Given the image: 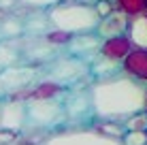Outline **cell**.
<instances>
[{"label":"cell","instance_id":"cell-16","mask_svg":"<svg viewBox=\"0 0 147 145\" xmlns=\"http://www.w3.org/2000/svg\"><path fill=\"white\" fill-rule=\"evenodd\" d=\"M115 7L121 9L124 13H128L130 17L141 13H147V0H113Z\"/></svg>","mask_w":147,"mask_h":145},{"label":"cell","instance_id":"cell-6","mask_svg":"<svg viewBox=\"0 0 147 145\" xmlns=\"http://www.w3.org/2000/svg\"><path fill=\"white\" fill-rule=\"evenodd\" d=\"M38 71H40L38 64H19V62L4 68L0 73V79L7 88V96H15V94L28 90L30 86H34L36 79L40 77Z\"/></svg>","mask_w":147,"mask_h":145},{"label":"cell","instance_id":"cell-19","mask_svg":"<svg viewBox=\"0 0 147 145\" xmlns=\"http://www.w3.org/2000/svg\"><path fill=\"white\" fill-rule=\"evenodd\" d=\"M13 141H15V132L0 128V145H9V143H13Z\"/></svg>","mask_w":147,"mask_h":145},{"label":"cell","instance_id":"cell-22","mask_svg":"<svg viewBox=\"0 0 147 145\" xmlns=\"http://www.w3.org/2000/svg\"><path fill=\"white\" fill-rule=\"evenodd\" d=\"M145 111H147V98H145Z\"/></svg>","mask_w":147,"mask_h":145},{"label":"cell","instance_id":"cell-13","mask_svg":"<svg viewBox=\"0 0 147 145\" xmlns=\"http://www.w3.org/2000/svg\"><path fill=\"white\" fill-rule=\"evenodd\" d=\"M126 34H128V38L132 41L134 47L147 49V13H141V15L130 17V24H128Z\"/></svg>","mask_w":147,"mask_h":145},{"label":"cell","instance_id":"cell-15","mask_svg":"<svg viewBox=\"0 0 147 145\" xmlns=\"http://www.w3.org/2000/svg\"><path fill=\"white\" fill-rule=\"evenodd\" d=\"M19 49L15 47V45H9V43H2V38H0V73L4 71V68L13 66V64L19 62Z\"/></svg>","mask_w":147,"mask_h":145},{"label":"cell","instance_id":"cell-18","mask_svg":"<svg viewBox=\"0 0 147 145\" xmlns=\"http://www.w3.org/2000/svg\"><path fill=\"white\" fill-rule=\"evenodd\" d=\"M19 2H22L24 7H28V9H43V11H49L51 7L60 4L62 0H19Z\"/></svg>","mask_w":147,"mask_h":145},{"label":"cell","instance_id":"cell-12","mask_svg":"<svg viewBox=\"0 0 147 145\" xmlns=\"http://www.w3.org/2000/svg\"><path fill=\"white\" fill-rule=\"evenodd\" d=\"M132 49H134V45H132V41L128 38V34H119V36L105 38L100 53H102V56H107V58H113V60L124 62L126 56H128Z\"/></svg>","mask_w":147,"mask_h":145},{"label":"cell","instance_id":"cell-21","mask_svg":"<svg viewBox=\"0 0 147 145\" xmlns=\"http://www.w3.org/2000/svg\"><path fill=\"white\" fill-rule=\"evenodd\" d=\"M22 145H34V143H22ZM38 145H40V143H38Z\"/></svg>","mask_w":147,"mask_h":145},{"label":"cell","instance_id":"cell-2","mask_svg":"<svg viewBox=\"0 0 147 145\" xmlns=\"http://www.w3.org/2000/svg\"><path fill=\"white\" fill-rule=\"evenodd\" d=\"M51 28L64 30L70 34H83V32H96L100 24V13L94 2L83 0H62L60 4L49 9Z\"/></svg>","mask_w":147,"mask_h":145},{"label":"cell","instance_id":"cell-3","mask_svg":"<svg viewBox=\"0 0 147 145\" xmlns=\"http://www.w3.org/2000/svg\"><path fill=\"white\" fill-rule=\"evenodd\" d=\"M40 145H124V139L107 134L92 124H64L51 132H45Z\"/></svg>","mask_w":147,"mask_h":145},{"label":"cell","instance_id":"cell-10","mask_svg":"<svg viewBox=\"0 0 147 145\" xmlns=\"http://www.w3.org/2000/svg\"><path fill=\"white\" fill-rule=\"evenodd\" d=\"M124 73L130 75L136 81L147 83V49L143 47H134L132 51L126 56L124 62Z\"/></svg>","mask_w":147,"mask_h":145},{"label":"cell","instance_id":"cell-17","mask_svg":"<svg viewBox=\"0 0 147 145\" xmlns=\"http://www.w3.org/2000/svg\"><path fill=\"white\" fill-rule=\"evenodd\" d=\"M124 145H147V130H128L124 134Z\"/></svg>","mask_w":147,"mask_h":145},{"label":"cell","instance_id":"cell-1","mask_svg":"<svg viewBox=\"0 0 147 145\" xmlns=\"http://www.w3.org/2000/svg\"><path fill=\"white\" fill-rule=\"evenodd\" d=\"M96 122H126L130 115L145 111L147 86L130 75L119 73L109 79H98L90 86Z\"/></svg>","mask_w":147,"mask_h":145},{"label":"cell","instance_id":"cell-8","mask_svg":"<svg viewBox=\"0 0 147 145\" xmlns=\"http://www.w3.org/2000/svg\"><path fill=\"white\" fill-rule=\"evenodd\" d=\"M102 43H105V38L98 32H83V34H75L64 49L68 53H73V56H77V58H83L88 62H92L100 53Z\"/></svg>","mask_w":147,"mask_h":145},{"label":"cell","instance_id":"cell-4","mask_svg":"<svg viewBox=\"0 0 147 145\" xmlns=\"http://www.w3.org/2000/svg\"><path fill=\"white\" fill-rule=\"evenodd\" d=\"M26 107H28V124H26V128H32V130L51 132V130L64 126V124L68 122L66 109H64V100L60 96H53V98H30V100H26ZM26 128H24V130H26Z\"/></svg>","mask_w":147,"mask_h":145},{"label":"cell","instance_id":"cell-5","mask_svg":"<svg viewBox=\"0 0 147 145\" xmlns=\"http://www.w3.org/2000/svg\"><path fill=\"white\" fill-rule=\"evenodd\" d=\"M43 79H51V81L60 83L64 88H73L77 83H83L88 79H92V75H90V62L66 51L64 56H55L51 62L45 64Z\"/></svg>","mask_w":147,"mask_h":145},{"label":"cell","instance_id":"cell-14","mask_svg":"<svg viewBox=\"0 0 147 145\" xmlns=\"http://www.w3.org/2000/svg\"><path fill=\"white\" fill-rule=\"evenodd\" d=\"M26 32V24H24L22 17H4L0 22V38H17Z\"/></svg>","mask_w":147,"mask_h":145},{"label":"cell","instance_id":"cell-20","mask_svg":"<svg viewBox=\"0 0 147 145\" xmlns=\"http://www.w3.org/2000/svg\"><path fill=\"white\" fill-rule=\"evenodd\" d=\"M4 98H7V88H4L2 79H0V100H4Z\"/></svg>","mask_w":147,"mask_h":145},{"label":"cell","instance_id":"cell-9","mask_svg":"<svg viewBox=\"0 0 147 145\" xmlns=\"http://www.w3.org/2000/svg\"><path fill=\"white\" fill-rule=\"evenodd\" d=\"M128 24H130V15L124 13L121 9H113V11H111L107 17L100 19L98 30H96V32H98L102 38L119 36V34H126V30H128Z\"/></svg>","mask_w":147,"mask_h":145},{"label":"cell","instance_id":"cell-11","mask_svg":"<svg viewBox=\"0 0 147 145\" xmlns=\"http://www.w3.org/2000/svg\"><path fill=\"white\" fill-rule=\"evenodd\" d=\"M119 73H124V64H121L119 60L102 56V53H98V56L90 62V75H92L94 81L115 77V75H119Z\"/></svg>","mask_w":147,"mask_h":145},{"label":"cell","instance_id":"cell-7","mask_svg":"<svg viewBox=\"0 0 147 145\" xmlns=\"http://www.w3.org/2000/svg\"><path fill=\"white\" fill-rule=\"evenodd\" d=\"M28 124V107L26 100L7 96V100H2V111H0V128L11 132L24 130Z\"/></svg>","mask_w":147,"mask_h":145}]
</instances>
